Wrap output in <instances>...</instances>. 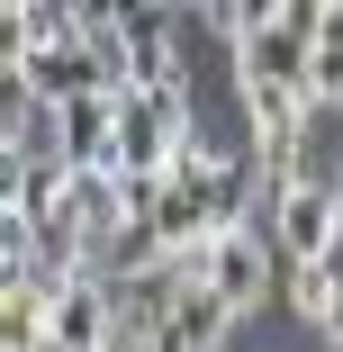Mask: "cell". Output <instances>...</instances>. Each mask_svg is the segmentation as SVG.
<instances>
[{
	"label": "cell",
	"instance_id": "30bf717a",
	"mask_svg": "<svg viewBox=\"0 0 343 352\" xmlns=\"http://www.w3.org/2000/svg\"><path fill=\"white\" fill-rule=\"evenodd\" d=\"M307 91L316 109H343V0L316 10V63H307Z\"/></svg>",
	"mask_w": 343,
	"mask_h": 352
},
{
	"label": "cell",
	"instance_id": "7a4b0ae2",
	"mask_svg": "<svg viewBox=\"0 0 343 352\" xmlns=\"http://www.w3.org/2000/svg\"><path fill=\"white\" fill-rule=\"evenodd\" d=\"M181 298H190V280H181L154 244H135V253L109 271V352H154V334L172 325Z\"/></svg>",
	"mask_w": 343,
	"mask_h": 352
},
{
	"label": "cell",
	"instance_id": "277c9868",
	"mask_svg": "<svg viewBox=\"0 0 343 352\" xmlns=\"http://www.w3.org/2000/svg\"><path fill=\"white\" fill-rule=\"evenodd\" d=\"M118 82L126 91H190L181 10H118Z\"/></svg>",
	"mask_w": 343,
	"mask_h": 352
},
{
	"label": "cell",
	"instance_id": "5b68a950",
	"mask_svg": "<svg viewBox=\"0 0 343 352\" xmlns=\"http://www.w3.org/2000/svg\"><path fill=\"white\" fill-rule=\"evenodd\" d=\"M199 289H217L235 316H253L271 289H280V253H271L262 217H253V226H226V235L208 244V280H199Z\"/></svg>",
	"mask_w": 343,
	"mask_h": 352
},
{
	"label": "cell",
	"instance_id": "5bb4252c",
	"mask_svg": "<svg viewBox=\"0 0 343 352\" xmlns=\"http://www.w3.org/2000/svg\"><path fill=\"white\" fill-rule=\"evenodd\" d=\"M154 352H190V343H172V334H154Z\"/></svg>",
	"mask_w": 343,
	"mask_h": 352
},
{
	"label": "cell",
	"instance_id": "8992f818",
	"mask_svg": "<svg viewBox=\"0 0 343 352\" xmlns=\"http://www.w3.org/2000/svg\"><path fill=\"white\" fill-rule=\"evenodd\" d=\"M82 271H54V262H36V271H19L10 289H0V352H45L54 343V298L73 289Z\"/></svg>",
	"mask_w": 343,
	"mask_h": 352
},
{
	"label": "cell",
	"instance_id": "2e32d148",
	"mask_svg": "<svg viewBox=\"0 0 343 352\" xmlns=\"http://www.w3.org/2000/svg\"><path fill=\"white\" fill-rule=\"evenodd\" d=\"M334 190H343V163H334Z\"/></svg>",
	"mask_w": 343,
	"mask_h": 352
},
{
	"label": "cell",
	"instance_id": "4fadbf2b",
	"mask_svg": "<svg viewBox=\"0 0 343 352\" xmlns=\"http://www.w3.org/2000/svg\"><path fill=\"white\" fill-rule=\"evenodd\" d=\"M19 181H27V154L0 145V217H19Z\"/></svg>",
	"mask_w": 343,
	"mask_h": 352
},
{
	"label": "cell",
	"instance_id": "6da1fadb",
	"mask_svg": "<svg viewBox=\"0 0 343 352\" xmlns=\"http://www.w3.org/2000/svg\"><path fill=\"white\" fill-rule=\"evenodd\" d=\"M199 145L190 91H118V172L126 181H172V163Z\"/></svg>",
	"mask_w": 343,
	"mask_h": 352
},
{
	"label": "cell",
	"instance_id": "e0dca14e",
	"mask_svg": "<svg viewBox=\"0 0 343 352\" xmlns=\"http://www.w3.org/2000/svg\"><path fill=\"white\" fill-rule=\"evenodd\" d=\"M0 289H10V271H0Z\"/></svg>",
	"mask_w": 343,
	"mask_h": 352
},
{
	"label": "cell",
	"instance_id": "9a60e30c",
	"mask_svg": "<svg viewBox=\"0 0 343 352\" xmlns=\"http://www.w3.org/2000/svg\"><path fill=\"white\" fill-rule=\"evenodd\" d=\"M45 352H73V343H45Z\"/></svg>",
	"mask_w": 343,
	"mask_h": 352
},
{
	"label": "cell",
	"instance_id": "3957f363",
	"mask_svg": "<svg viewBox=\"0 0 343 352\" xmlns=\"http://www.w3.org/2000/svg\"><path fill=\"white\" fill-rule=\"evenodd\" d=\"M262 235H271V253H280V271H307V262H325L334 244H343V190L334 181H289V190H271L262 199Z\"/></svg>",
	"mask_w": 343,
	"mask_h": 352
},
{
	"label": "cell",
	"instance_id": "ba28073f",
	"mask_svg": "<svg viewBox=\"0 0 343 352\" xmlns=\"http://www.w3.org/2000/svg\"><path fill=\"white\" fill-rule=\"evenodd\" d=\"M54 343H73V352H109V280L82 271L73 289L54 298Z\"/></svg>",
	"mask_w": 343,
	"mask_h": 352
},
{
	"label": "cell",
	"instance_id": "7c38bea8",
	"mask_svg": "<svg viewBox=\"0 0 343 352\" xmlns=\"http://www.w3.org/2000/svg\"><path fill=\"white\" fill-rule=\"evenodd\" d=\"M27 54H36V28H27V10L10 0V10H0V73H19Z\"/></svg>",
	"mask_w": 343,
	"mask_h": 352
},
{
	"label": "cell",
	"instance_id": "8fae6325",
	"mask_svg": "<svg viewBox=\"0 0 343 352\" xmlns=\"http://www.w3.org/2000/svg\"><path fill=\"white\" fill-rule=\"evenodd\" d=\"M280 289H289V307H298L307 325H325V307H334V271H325V262H307V271H280Z\"/></svg>",
	"mask_w": 343,
	"mask_h": 352
},
{
	"label": "cell",
	"instance_id": "9c48e42d",
	"mask_svg": "<svg viewBox=\"0 0 343 352\" xmlns=\"http://www.w3.org/2000/svg\"><path fill=\"white\" fill-rule=\"evenodd\" d=\"M172 343H190V352H226V334H235V307L217 298V289H190L181 307H172V325H163Z\"/></svg>",
	"mask_w": 343,
	"mask_h": 352
},
{
	"label": "cell",
	"instance_id": "52a82bcc",
	"mask_svg": "<svg viewBox=\"0 0 343 352\" xmlns=\"http://www.w3.org/2000/svg\"><path fill=\"white\" fill-rule=\"evenodd\" d=\"M54 154L73 172H118V91H91L73 109H54Z\"/></svg>",
	"mask_w": 343,
	"mask_h": 352
}]
</instances>
